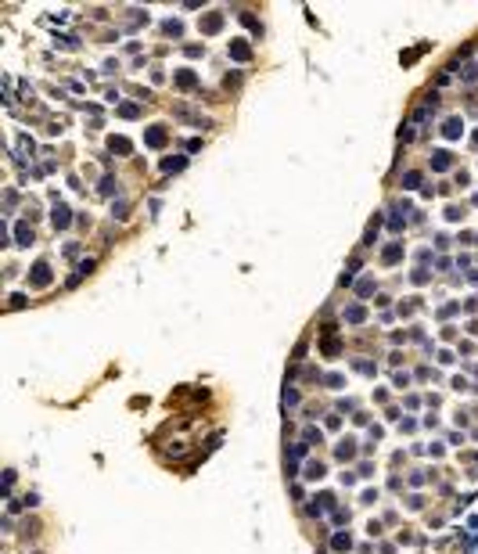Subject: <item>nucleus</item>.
<instances>
[{
	"label": "nucleus",
	"instance_id": "1",
	"mask_svg": "<svg viewBox=\"0 0 478 554\" xmlns=\"http://www.w3.org/2000/svg\"><path fill=\"white\" fill-rule=\"evenodd\" d=\"M47 281H51V270H47V263H40L33 270V284H47Z\"/></svg>",
	"mask_w": 478,
	"mask_h": 554
},
{
	"label": "nucleus",
	"instance_id": "2",
	"mask_svg": "<svg viewBox=\"0 0 478 554\" xmlns=\"http://www.w3.org/2000/svg\"><path fill=\"white\" fill-rule=\"evenodd\" d=\"M112 151L115 155H130V141H126V137H112Z\"/></svg>",
	"mask_w": 478,
	"mask_h": 554
},
{
	"label": "nucleus",
	"instance_id": "3",
	"mask_svg": "<svg viewBox=\"0 0 478 554\" xmlns=\"http://www.w3.org/2000/svg\"><path fill=\"white\" fill-rule=\"evenodd\" d=\"M162 141H165V130H162V126H151V130H148V144L159 148Z\"/></svg>",
	"mask_w": 478,
	"mask_h": 554
},
{
	"label": "nucleus",
	"instance_id": "4",
	"mask_svg": "<svg viewBox=\"0 0 478 554\" xmlns=\"http://www.w3.org/2000/svg\"><path fill=\"white\" fill-rule=\"evenodd\" d=\"M69 220H72V216H69V209H65V205H58V212H54V227H69Z\"/></svg>",
	"mask_w": 478,
	"mask_h": 554
},
{
	"label": "nucleus",
	"instance_id": "5",
	"mask_svg": "<svg viewBox=\"0 0 478 554\" xmlns=\"http://www.w3.org/2000/svg\"><path fill=\"white\" fill-rule=\"evenodd\" d=\"M230 54H234L237 61H248V47H245L241 40H237V43H230Z\"/></svg>",
	"mask_w": 478,
	"mask_h": 554
},
{
	"label": "nucleus",
	"instance_id": "6",
	"mask_svg": "<svg viewBox=\"0 0 478 554\" xmlns=\"http://www.w3.org/2000/svg\"><path fill=\"white\" fill-rule=\"evenodd\" d=\"M443 133L446 137H457V133H460V119H449V123L443 126Z\"/></svg>",
	"mask_w": 478,
	"mask_h": 554
},
{
	"label": "nucleus",
	"instance_id": "7",
	"mask_svg": "<svg viewBox=\"0 0 478 554\" xmlns=\"http://www.w3.org/2000/svg\"><path fill=\"white\" fill-rule=\"evenodd\" d=\"M162 169H165V173H177V169H183V159H165Z\"/></svg>",
	"mask_w": 478,
	"mask_h": 554
},
{
	"label": "nucleus",
	"instance_id": "8",
	"mask_svg": "<svg viewBox=\"0 0 478 554\" xmlns=\"http://www.w3.org/2000/svg\"><path fill=\"white\" fill-rule=\"evenodd\" d=\"M431 166H435V169H446V166H449V155H446V151H439L435 159H431Z\"/></svg>",
	"mask_w": 478,
	"mask_h": 554
},
{
	"label": "nucleus",
	"instance_id": "9",
	"mask_svg": "<svg viewBox=\"0 0 478 554\" xmlns=\"http://www.w3.org/2000/svg\"><path fill=\"white\" fill-rule=\"evenodd\" d=\"M177 83H180V87H195V76H191V72H180Z\"/></svg>",
	"mask_w": 478,
	"mask_h": 554
},
{
	"label": "nucleus",
	"instance_id": "10",
	"mask_svg": "<svg viewBox=\"0 0 478 554\" xmlns=\"http://www.w3.org/2000/svg\"><path fill=\"white\" fill-rule=\"evenodd\" d=\"M205 29H209V33L219 29V15H209V18H205Z\"/></svg>",
	"mask_w": 478,
	"mask_h": 554
},
{
	"label": "nucleus",
	"instance_id": "11",
	"mask_svg": "<svg viewBox=\"0 0 478 554\" xmlns=\"http://www.w3.org/2000/svg\"><path fill=\"white\" fill-rule=\"evenodd\" d=\"M399 252H403V248H399V245H392L389 252H385V259H389V263H392V259H399Z\"/></svg>",
	"mask_w": 478,
	"mask_h": 554
}]
</instances>
